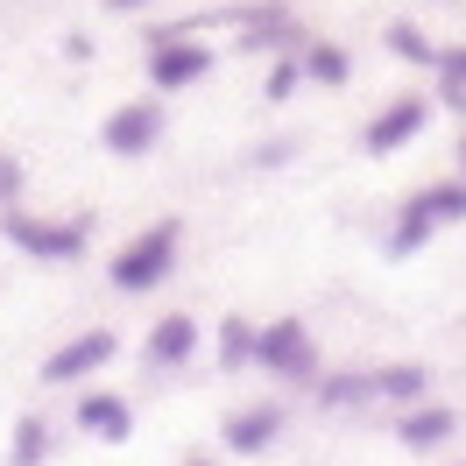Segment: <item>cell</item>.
<instances>
[{"mask_svg":"<svg viewBox=\"0 0 466 466\" xmlns=\"http://www.w3.org/2000/svg\"><path fill=\"white\" fill-rule=\"evenodd\" d=\"M297 86H304V64H297V50H290V57H276V71H268V99H290Z\"/></svg>","mask_w":466,"mask_h":466,"instance_id":"cell-21","label":"cell"},{"mask_svg":"<svg viewBox=\"0 0 466 466\" xmlns=\"http://www.w3.org/2000/svg\"><path fill=\"white\" fill-rule=\"evenodd\" d=\"M177 248H184V227H177V219H156V227H142V233H135V240L114 255V262H106V283H114V290H127V297L156 290V283L177 268Z\"/></svg>","mask_w":466,"mask_h":466,"instance_id":"cell-1","label":"cell"},{"mask_svg":"<svg viewBox=\"0 0 466 466\" xmlns=\"http://www.w3.org/2000/svg\"><path fill=\"white\" fill-rule=\"evenodd\" d=\"M424 381H431V375H424V368H417V360H396V368H381V375H375V396H389V403H424Z\"/></svg>","mask_w":466,"mask_h":466,"instance_id":"cell-14","label":"cell"},{"mask_svg":"<svg viewBox=\"0 0 466 466\" xmlns=\"http://www.w3.org/2000/svg\"><path fill=\"white\" fill-rule=\"evenodd\" d=\"M191 353H198V325L184 319V311L156 319V332H148V368H184Z\"/></svg>","mask_w":466,"mask_h":466,"instance_id":"cell-9","label":"cell"},{"mask_svg":"<svg viewBox=\"0 0 466 466\" xmlns=\"http://www.w3.org/2000/svg\"><path fill=\"white\" fill-rule=\"evenodd\" d=\"M106 7H114V15H135V7H148V0H106Z\"/></svg>","mask_w":466,"mask_h":466,"instance_id":"cell-23","label":"cell"},{"mask_svg":"<svg viewBox=\"0 0 466 466\" xmlns=\"http://www.w3.org/2000/svg\"><path fill=\"white\" fill-rule=\"evenodd\" d=\"M381 43H389V57H396V64H431V71H438V43L417 29V22H389Z\"/></svg>","mask_w":466,"mask_h":466,"instance_id":"cell-15","label":"cell"},{"mask_svg":"<svg viewBox=\"0 0 466 466\" xmlns=\"http://www.w3.org/2000/svg\"><path fill=\"white\" fill-rule=\"evenodd\" d=\"M424 127H431V99L403 92V99H389V106L360 127V156H396V148H410Z\"/></svg>","mask_w":466,"mask_h":466,"instance_id":"cell-4","label":"cell"},{"mask_svg":"<svg viewBox=\"0 0 466 466\" xmlns=\"http://www.w3.org/2000/svg\"><path fill=\"white\" fill-rule=\"evenodd\" d=\"M255 360H262V368H276V375H290V381H311V375H319V347H311L304 319L262 325V332H255Z\"/></svg>","mask_w":466,"mask_h":466,"instance_id":"cell-6","label":"cell"},{"mask_svg":"<svg viewBox=\"0 0 466 466\" xmlns=\"http://www.w3.org/2000/svg\"><path fill=\"white\" fill-rule=\"evenodd\" d=\"M212 78V50L184 29H156L148 35V86L156 92H191Z\"/></svg>","mask_w":466,"mask_h":466,"instance_id":"cell-3","label":"cell"},{"mask_svg":"<svg viewBox=\"0 0 466 466\" xmlns=\"http://www.w3.org/2000/svg\"><path fill=\"white\" fill-rule=\"evenodd\" d=\"M396 438H403L410 452H431V445H445V438H452V410H438V403H410V417L396 424Z\"/></svg>","mask_w":466,"mask_h":466,"instance_id":"cell-12","label":"cell"},{"mask_svg":"<svg viewBox=\"0 0 466 466\" xmlns=\"http://www.w3.org/2000/svg\"><path fill=\"white\" fill-rule=\"evenodd\" d=\"M410 212H424L431 227H452V219H466V184H460V177H445V184H424V191L410 198Z\"/></svg>","mask_w":466,"mask_h":466,"instance_id":"cell-13","label":"cell"},{"mask_svg":"<svg viewBox=\"0 0 466 466\" xmlns=\"http://www.w3.org/2000/svg\"><path fill=\"white\" fill-rule=\"evenodd\" d=\"M438 106H466V50H438Z\"/></svg>","mask_w":466,"mask_h":466,"instance_id":"cell-18","label":"cell"},{"mask_svg":"<svg viewBox=\"0 0 466 466\" xmlns=\"http://www.w3.org/2000/svg\"><path fill=\"white\" fill-rule=\"evenodd\" d=\"M297 64H304V86H347L353 78V57L339 50V43H319V35L297 43Z\"/></svg>","mask_w":466,"mask_h":466,"instance_id":"cell-11","label":"cell"},{"mask_svg":"<svg viewBox=\"0 0 466 466\" xmlns=\"http://www.w3.org/2000/svg\"><path fill=\"white\" fill-rule=\"evenodd\" d=\"M431 233H438L431 219H424V212H410V205H403V219H396V233H389V255L403 262V255H417V248H424Z\"/></svg>","mask_w":466,"mask_h":466,"instance_id":"cell-20","label":"cell"},{"mask_svg":"<svg viewBox=\"0 0 466 466\" xmlns=\"http://www.w3.org/2000/svg\"><path fill=\"white\" fill-rule=\"evenodd\" d=\"M114 332H106V325H92V332H78V339H64L57 353H50V360H43V381H50V389H64V381H86V375H99V368H106V360H114Z\"/></svg>","mask_w":466,"mask_h":466,"instance_id":"cell-7","label":"cell"},{"mask_svg":"<svg viewBox=\"0 0 466 466\" xmlns=\"http://www.w3.org/2000/svg\"><path fill=\"white\" fill-rule=\"evenodd\" d=\"M276 431H283V410H276V403H255V410H233L219 438H227L233 452H268Z\"/></svg>","mask_w":466,"mask_h":466,"instance_id":"cell-8","label":"cell"},{"mask_svg":"<svg viewBox=\"0 0 466 466\" xmlns=\"http://www.w3.org/2000/svg\"><path fill=\"white\" fill-rule=\"evenodd\" d=\"M78 431L120 445V438H135V410L120 403V396H78Z\"/></svg>","mask_w":466,"mask_h":466,"instance_id":"cell-10","label":"cell"},{"mask_svg":"<svg viewBox=\"0 0 466 466\" xmlns=\"http://www.w3.org/2000/svg\"><path fill=\"white\" fill-rule=\"evenodd\" d=\"M248 360H255V325H248V319H219V368L240 375Z\"/></svg>","mask_w":466,"mask_h":466,"instance_id":"cell-16","label":"cell"},{"mask_svg":"<svg viewBox=\"0 0 466 466\" xmlns=\"http://www.w3.org/2000/svg\"><path fill=\"white\" fill-rule=\"evenodd\" d=\"M99 142H106V156H120V163L148 156V148L163 142V99H127V106H114L106 127H99Z\"/></svg>","mask_w":466,"mask_h":466,"instance_id":"cell-5","label":"cell"},{"mask_svg":"<svg viewBox=\"0 0 466 466\" xmlns=\"http://www.w3.org/2000/svg\"><path fill=\"white\" fill-rule=\"evenodd\" d=\"M43 452H50L43 417H22V424H15V452H7V466H43Z\"/></svg>","mask_w":466,"mask_h":466,"instance_id":"cell-19","label":"cell"},{"mask_svg":"<svg viewBox=\"0 0 466 466\" xmlns=\"http://www.w3.org/2000/svg\"><path fill=\"white\" fill-rule=\"evenodd\" d=\"M460 184H466V142H460Z\"/></svg>","mask_w":466,"mask_h":466,"instance_id":"cell-25","label":"cell"},{"mask_svg":"<svg viewBox=\"0 0 466 466\" xmlns=\"http://www.w3.org/2000/svg\"><path fill=\"white\" fill-rule=\"evenodd\" d=\"M86 233L92 219H43V212H22V205H0V240L22 248L29 262H78Z\"/></svg>","mask_w":466,"mask_h":466,"instance_id":"cell-2","label":"cell"},{"mask_svg":"<svg viewBox=\"0 0 466 466\" xmlns=\"http://www.w3.org/2000/svg\"><path fill=\"white\" fill-rule=\"evenodd\" d=\"M184 466H219V460H198V452H191V460H184Z\"/></svg>","mask_w":466,"mask_h":466,"instance_id":"cell-24","label":"cell"},{"mask_svg":"<svg viewBox=\"0 0 466 466\" xmlns=\"http://www.w3.org/2000/svg\"><path fill=\"white\" fill-rule=\"evenodd\" d=\"M22 184H29L22 156H7V148H0V205H22Z\"/></svg>","mask_w":466,"mask_h":466,"instance_id":"cell-22","label":"cell"},{"mask_svg":"<svg viewBox=\"0 0 466 466\" xmlns=\"http://www.w3.org/2000/svg\"><path fill=\"white\" fill-rule=\"evenodd\" d=\"M319 403H325V410L375 403V375H332V381H319Z\"/></svg>","mask_w":466,"mask_h":466,"instance_id":"cell-17","label":"cell"}]
</instances>
